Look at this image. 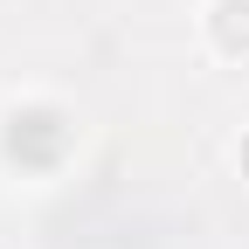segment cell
I'll return each mask as SVG.
<instances>
[{
    "label": "cell",
    "mask_w": 249,
    "mask_h": 249,
    "mask_svg": "<svg viewBox=\"0 0 249 249\" xmlns=\"http://www.w3.org/2000/svg\"><path fill=\"white\" fill-rule=\"evenodd\" d=\"M76 152H83L76 104L49 97V90H21V97L0 104V173L7 180L42 187V180H55L62 166H70Z\"/></svg>",
    "instance_id": "cell-1"
},
{
    "label": "cell",
    "mask_w": 249,
    "mask_h": 249,
    "mask_svg": "<svg viewBox=\"0 0 249 249\" xmlns=\"http://www.w3.org/2000/svg\"><path fill=\"white\" fill-rule=\"evenodd\" d=\"M201 49L214 62H249V0H201Z\"/></svg>",
    "instance_id": "cell-2"
},
{
    "label": "cell",
    "mask_w": 249,
    "mask_h": 249,
    "mask_svg": "<svg viewBox=\"0 0 249 249\" xmlns=\"http://www.w3.org/2000/svg\"><path fill=\"white\" fill-rule=\"evenodd\" d=\"M229 160H235V173H242V180H249V124H242V139H235V145H229Z\"/></svg>",
    "instance_id": "cell-3"
}]
</instances>
